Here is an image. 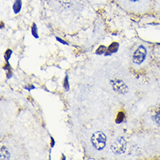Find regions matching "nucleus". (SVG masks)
Returning a JSON list of instances; mask_svg holds the SVG:
<instances>
[{
	"mask_svg": "<svg viewBox=\"0 0 160 160\" xmlns=\"http://www.w3.org/2000/svg\"><path fill=\"white\" fill-rule=\"evenodd\" d=\"M13 8H14V12H15V13L18 12L20 11V9H21V0H16Z\"/></svg>",
	"mask_w": 160,
	"mask_h": 160,
	"instance_id": "obj_8",
	"label": "nucleus"
},
{
	"mask_svg": "<svg viewBox=\"0 0 160 160\" xmlns=\"http://www.w3.org/2000/svg\"><path fill=\"white\" fill-rule=\"evenodd\" d=\"M154 119H155V121H156L158 124H160V111L157 114L156 116H155Z\"/></svg>",
	"mask_w": 160,
	"mask_h": 160,
	"instance_id": "obj_12",
	"label": "nucleus"
},
{
	"mask_svg": "<svg viewBox=\"0 0 160 160\" xmlns=\"http://www.w3.org/2000/svg\"><path fill=\"white\" fill-rule=\"evenodd\" d=\"M123 119H124V114L122 112H120L118 114V117L117 118V123H121L123 121Z\"/></svg>",
	"mask_w": 160,
	"mask_h": 160,
	"instance_id": "obj_9",
	"label": "nucleus"
},
{
	"mask_svg": "<svg viewBox=\"0 0 160 160\" xmlns=\"http://www.w3.org/2000/svg\"><path fill=\"white\" fill-rule=\"evenodd\" d=\"M147 51L143 46H139L133 53V62L137 65L142 64L146 58Z\"/></svg>",
	"mask_w": 160,
	"mask_h": 160,
	"instance_id": "obj_3",
	"label": "nucleus"
},
{
	"mask_svg": "<svg viewBox=\"0 0 160 160\" xmlns=\"http://www.w3.org/2000/svg\"><path fill=\"white\" fill-rule=\"evenodd\" d=\"M118 48H119V46H118V43L117 42H114L112 43L108 48V52L109 53H113V52H116L118 50Z\"/></svg>",
	"mask_w": 160,
	"mask_h": 160,
	"instance_id": "obj_7",
	"label": "nucleus"
},
{
	"mask_svg": "<svg viewBox=\"0 0 160 160\" xmlns=\"http://www.w3.org/2000/svg\"><path fill=\"white\" fill-rule=\"evenodd\" d=\"M1 158L2 159H9L10 158V153L5 147H2V149H1Z\"/></svg>",
	"mask_w": 160,
	"mask_h": 160,
	"instance_id": "obj_6",
	"label": "nucleus"
},
{
	"mask_svg": "<svg viewBox=\"0 0 160 160\" xmlns=\"http://www.w3.org/2000/svg\"><path fill=\"white\" fill-rule=\"evenodd\" d=\"M56 39H57V40H58V41H60L61 43L64 44V45H68V43H67L66 41H63V40H62V39H60V38H56Z\"/></svg>",
	"mask_w": 160,
	"mask_h": 160,
	"instance_id": "obj_15",
	"label": "nucleus"
},
{
	"mask_svg": "<svg viewBox=\"0 0 160 160\" xmlns=\"http://www.w3.org/2000/svg\"><path fill=\"white\" fill-rule=\"evenodd\" d=\"M32 35L34 36L36 39H38V38H39V35H38V32H37V26H36L35 24H33L32 28Z\"/></svg>",
	"mask_w": 160,
	"mask_h": 160,
	"instance_id": "obj_10",
	"label": "nucleus"
},
{
	"mask_svg": "<svg viewBox=\"0 0 160 160\" xmlns=\"http://www.w3.org/2000/svg\"><path fill=\"white\" fill-rule=\"evenodd\" d=\"M105 49H106V48H105L104 46H101V48H99V49L96 51V52H97V53H99V52L100 53H102L103 50H105Z\"/></svg>",
	"mask_w": 160,
	"mask_h": 160,
	"instance_id": "obj_14",
	"label": "nucleus"
},
{
	"mask_svg": "<svg viewBox=\"0 0 160 160\" xmlns=\"http://www.w3.org/2000/svg\"><path fill=\"white\" fill-rule=\"evenodd\" d=\"M64 87H65L66 89H68V88H69V85H68V76H66L65 83H64Z\"/></svg>",
	"mask_w": 160,
	"mask_h": 160,
	"instance_id": "obj_13",
	"label": "nucleus"
},
{
	"mask_svg": "<svg viewBox=\"0 0 160 160\" xmlns=\"http://www.w3.org/2000/svg\"><path fill=\"white\" fill-rule=\"evenodd\" d=\"M106 141H107L106 136L102 131H96L92 135L91 143L97 151L103 150L105 146H106Z\"/></svg>",
	"mask_w": 160,
	"mask_h": 160,
	"instance_id": "obj_2",
	"label": "nucleus"
},
{
	"mask_svg": "<svg viewBox=\"0 0 160 160\" xmlns=\"http://www.w3.org/2000/svg\"><path fill=\"white\" fill-rule=\"evenodd\" d=\"M117 4L126 11L141 13L146 12L150 5V0H115Z\"/></svg>",
	"mask_w": 160,
	"mask_h": 160,
	"instance_id": "obj_1",
	"label": "nucleus"
},
{
	"mask_svg": "<svg viewBox=\"0 0 160 160\" xmlns=\"http://www.w3.org/2000/svg\"><path fill=\"white\" fill-rule=\"evenodd\" d=\"M12 55V51L11 50H7L6 52H5V55H4V58H5V60L6 61H8L9 59H10V57Z\"/></svg>",
	"mask_w": 160,
	"mask_h": 160,
	"instance_id": "obj_11",
	"label": "nucleus"
},
{
	"mask_svg": "<svg viewBox=\"0 0 160 160\" xmlns=\"http://www.w3.org/2000/svg\"><path fill=\"white\" fill-rule=\"evenodd\" d=\"M111 150H112V152H114L115 154H117V155L123 153L126 150L125 140L122 138H117L112 144Z\"/></svg>",
	"mask_w": 160,
	"mask_h": 160,
	"instance_id": "obj_4",
	"label": "nucleus"
},
{
	"mask_svg": "<svg viewBox=\"0 0 160 160\" xmlns=\"http://www.w3.org/2000/svg\"><path fill=\"white\" fill-rule=\"evenodd\" d=\"M112 84L113 89L116 91L118 94H122V95H125L128 93V87L124 82L121 81V80H116V81H112L111 82Z\"/></svg>",
	"mask_w": 160,
	"mask_h": 160,
	"instance_id": "obj_5",
	"label": "nucleus"
}]
</instances>
